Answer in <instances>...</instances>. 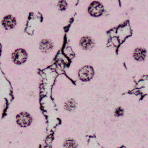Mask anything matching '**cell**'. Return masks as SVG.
Returning <instances> with one entry per match:
<instances>
[{
    "label": "cell",
    "mask_w": 148,
    "mask_h": 148,
    "mask_svg": "<svg viewBox=\"0 0 148 148\" xmlns=\"http://www.w3.org/2000/svg\"><path fill=\"white\" fill-rule=\"evenodd\" d=\"M93 68L89 65H87L82 68L79 72V77L80 79L84 82L91 80L94 76Z\"/></svg>",
    "instance_id": "cell-1"
},
{
    "label": "cell",
    "mask_w": 148,
    "mask_h": 148,
    "mask_svg": "<svg viewBox=\"0 0 148 148\" xmlns=\"http://www.w3.org/2000/svg\"><path fill=\"white\" fill-rule=\"evenodd\" d=\"M27 58V54L23 49L16 50L12 54V59L14 63L21 64L24 62Z\"/></svg>",
    "instance_id": "cell-2"
},
{
    "label": "cell",
    "mask_w": 148,
    "mask_h": 148,
    "mask_svg": "<svg viewBox=\"0 0 148 148\" xmlns=\"http://www.w3.org/2000/svg\"><path fill=\"white\" fill-rule=\"evenodd\" d=\"M17 122L21 127H27L32 122V117L27 112H21L17 116Z\"/></svg>",
    "instance_id": "cell-3"
},
{
    "label": "cell",
    "mask_w": 148,
    "mask_h": 148,
    "mask_svg": "<svg viewBox=\"0 0 148 148\" xmlns=\"http://www.w3.org/2000/svg\"><path fill=\"white\" fill-rule=\"evenodd\" d=\"M102 5L98 2H93L88 8L89 13L93 16H99L103 13Z\"/></svg>",
    "instance_id": "cell-4"
},
{
    "label": "cell",
    "mask_w": 148,
    "mask_h": 148,
    "mask_svg": "<svg viewBox=\"0 0 148 148\" xmlns=\"http://www.w3.org/2000/svg\"><path fill=\"white\" fill-rule=\"evenodd\" d=\"M80 45L84 50H90L94 46V41L90 36H84L80 40Z\"/></svg>",
    "instance_id": "cell-5"
},
{
    "label": "cell",
    "mask_w": 148,
    "mask_h": 148,
    "mask_svg": "<svg viewBox=\"0 0 148 148\" xmlns=\"http://www.w3.org/2000/svg\"><path fill=\"white\" fill-rule=\"evenodd\" d=\"M16 24V20L14 17L11 16H7L4 17L2 21L3 26L6 29H10L14 27Z\"/></svg>",
    "instance_id": "cell-6"
},
{
    "label": "cell",
    "mask_w": 148,
    "mask_h": 148,
    "mask_svg": "<svg viewBox=\"0 0 148 148\" xmlns=\"http://www.w3.org/2000/svg\"><path fill=\"white\" fill-rule=\"evenodd\" d=\"M134 58L137 61H143L146 57V51L143 48H137L133 53Z\"/></svg>",
    "instance_id": "cell-7"
},
{
    "label": "cell",
    "mask_w": 148,
    "mask_h": 148,
    "mask_svg": "<svg viewBox=\"0 0 148 148\" xmlns=\"http://www.w3.org/2000/svg\"><path fill=\"white\" fill-rule=\"evenodd\" d=\"M53 47V45L51 42L48 40L44 39L41 41L40 43V50L45 53H47L50 51Z\"/></svg>",
    "instance_id": "cell-8"
},
{
    "label": "cell",
    "mask_w": 148,
    "mask_h": 148,
    "mask_svg": "<svg viewBox=\"0 0 148 148\" xmlns=\"http://www.w3.org/2000/svg\"><path fill=\"white\" fill-rule=\"evenodd\" d=\"M76 104L73 99H69L65 103V109L68 111L73 110L75 108Z\"/></svg>",
    "instance_id": "cell-9"
},
{
    "label": "cell",
    "mask_w": 148,
    "mask_h": 148,
    "mask_svg": "<svg viewBox=\"0 0 148 148\" xmlns=\"http://www.w3.org/2000/svg\"><path fill=\"white\" fill-rule=\"evenodd\" d=\"M64 146L68 147H74L76 146V145L74 140H73L72 139H68L65 142Z\"/></svg>",
    "instance_id": "cell-10"
},
{
    "label": "cell",
    "mask_w": 148,
    "mask_h": 148,
    "mask_svg": "<svg viewBox=\"0 0 148 148\" xmlns=\"http://www.w3.org/2000/svg\"><path fill=\"white\" fill-rule=\"evenodd\" d=\"M58 8L61 10H65L66 7H67V3L64 0H61L59 1L58 2Z\"/></svg>",
    "instance_id": "cell-11"
},
{
    "label": "cell",
    "mask_w": 148,
    "mask_h": 148,
    "mask_svg": "<svg viewBox=\"0 0 148 148\" xmlns=\"http://www.w3.org/2000/svg\"><path fill=\"white\" fill-rule=\"evenodd\" d=\"M115 114L116 116H121L123 114V110L121 108H117L116 111H115Z\"/></svg>",
    "instance_id": "cell-12"
}]
</instances>
